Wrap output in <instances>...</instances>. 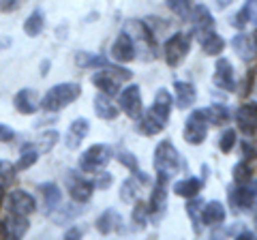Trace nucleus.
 <instances>
[{
  "instance_id": "1",
  "label": "nucleus",
  "mask_w": 257,
  "mask_h": 240,
  "mask_svg": "<svg viewBox=\"0 0 257 240\" xmlns=\"http://www.w3.org/2000/svg\"><path fill=\"white\" fill-rule=\"evenodd\" d=\"M170 111H172V94L161 88L155 97L152 107L146 111V116H140V131L144 135H157L161 133L170 123Z\"/></svg>"
},
{
  "instance_id": "2",
  "label": "nucleus",
  "mask_w": 257,
  "mask_h": 240,
  "mask_svg": "<svg viewBox=\"0 0 257 240\" xmlns=\"http://www.w3.org/2000/svg\"><path fill=\"white\" fill-rule=\"evenodd\" d=\"M79 94H82V86L79 84H75V82L58 84V86H54L45 92V97L41 101V107L45 111H60L67 105H71Z\"/></svg>"
},
{
  "instance_id": "3",
  "label": "nucleus",
  "mask_w": 257,
  "mask_h": 240,
  "mask_svg": "<svg viewBox=\"0 0 257 240\" xmlns=\"http://www.w3.org/2000/svg\"><path fill=\"white\" fill-rule=\"evenodd\" d=\"M155 170L159 174V178L170 180L174 174L180 172V155L174 148L172 142H161L155 150Z\"/></svg>"
},
{
  "instance_id": "4",
  "label": "nucleus",
  "mask_w": 257,
  "mask_h": 240,
  "mask_svg": "<svg viewBox=\"0 0 257 240\" xmlns=\"http://www.w3.org/2000/svg\"><path fill=\"white\" fill-rule=\"evenodd\" d=\"M191 50V37L187 33H176L170 37L163 45V54H165V62L170 67H178L180 62L187 58V54Z\"/></svg>"
},
{
  "instance_id": "5",
  "label": "nucleus",
  "mask_w": 257,
  "mask_h": 240,
  "mask_svg": "<svg viewBox=\"0 0 257 240\" xmlns=\"http://www.w3.org/2000/svg\"><path fill=\"white\" fill-rule=\"evenodd\" d=\"M109 159H111V148L107 144H94V146H90L82 155L79 167H82V172H94L96 174L109 163Z\"/></svg>"
},
{
  "instance_id": "6",
  "label": "nucleus",
  "mask_w": 257,
  "mask_h": 240,
  "mask_svg": "<svg viewBox=\"0 0 257 240\" xmlns=\"http://www.w3.org/2000/svg\"><path fill=\"white\" fill-rule=\"evenodd\" d=\"M208 116L204 109H197L193 111V114L187 118V123H184V140H187L189 144H193V146H197V144H202L206 140L208 135Z\"/></svg>"
},
{
  "instance_id": "7",
  "label": "nucleus",
  "mask_w": 257,
  "mask_h": 240,
  "mask_svg": "<svg viewBox=\"0 0 257 240\" xmlns=\"http://www.w3.org/2000/svg\"><path fill=\"white\" fill-rule=\"evenodd\" d=\"M229 202L234 210H248V208H253V204L257 202V182L251 187L236 182L229 189Z\"/></svg>"
},
{
  "instance_id": "8",
  "label": "nucleus",
  "mask_w": 257,
  "mask_h": 240,
  "mask_svg": "<svg viewBox=\"0 0 257 240\" xmlns=\"http://www.w3.org/2000/svg\"><path fill=\"white\" fill-rule=\"evenodd\" d=\"M142 107H144L142 105V92H140L138 84H131L128 88H124V90L120 92V109H122L128 118L140 120Z\"/></svg>"
},
{
  "instance_id": "9",
  "label": "nucleus",
  "mask_w": 257,
  "mask_h": 240,
  "mask_svg": "<svg viewBox=\"0 0 257 240\" xmlns=\"http://www.w3.org/2000/svg\"><path fill=\"white\" fill-rule=\"evenodd\" d=\"M124 33L133 39V43H140V45H144V47H148L150 52L157 47L155 35L150 33V28H148L142 20H128V22L124 24Z\"/></svg>"
},
{
  "instance_id": "10",
  "label": "nucleus",
  "mask_w": 257,
  "mask_h": 240,
  "mask_svg": "<svg viewBox=\"0 0 257 240\" xmlns=\"http://www.w3.org/2000/svg\"><path fill=\"white\" fill-rule=\"evenodd\" d=\"M236 125L246 138H257V105L248 103L240 107L236 114Z\"/></svg>"
},
{
  "instance_id": "11",
  "label": "nucleus",
  "mask_w": 257,
  "mask_h": 240,
  "mask_svg": "<svg viewBox=\"0 0 257 240\" xmlns=\"http://www.w3.org/2000/svg\"><path fill=\"white\" fill-rule=\"evenodd\" d=\"M37 202L35 197L26 191H13L9 195V212L11 214H20V217H28V214L35 212Z\"/></svg>"
},
{
  "instance_id": "12",
  "label": "nucleus",
  "mask_w": 257,
  "mask_h": 240,
  "mask_svg": "<svg viewBox=\"0 0 257 240\" xmlns=\"http://www.w3.org/2000/svg\"><path fill=\"white\" fill-rule=\"evenodd\" d=\"M111 56H114L118 62H131L135 56H138V52H135L133 39L128 37L124 30L118 35V39L114 41V45H111Z\"/></svg>"
},
{
  "instance_id": "13",
  "label": "nucleus",
  "mask_w": 257,
  "mask_h": 240,
  "mask_svg": "<svg viewBox=\"0 0 257 240\" xmlns=\"http://www.w3.org/2000/svg\"><path fill=\"white\" fill-rule=\"evenodd\" d=\"M214 86H219L221 90H236V79H234V69H231L229 65V60H225L221 58L219 62H216V67H214Z\"/></svg>"
},
{
  "instance_id": "14",
  "label": "nucleus",
  "mask_w": 257,
  "mask_h": 240,
  "mask_svg": "<svg viewBox=\"0 0 257 240\" xmlns=\"http://www.w3.org/2000/svg\"><path fill=\"white\" fill-rule=\"evenodd\" d=\"M13 105L20 114H35L41 103H39V97L32 88H24V90H20L13 97Z\"/></svg>"
},
{
  "instance_id": "15",
  "label": "nucleus",
  "mask_w": 257,
  "mask_h": 240,
  "mask_svg": "<svg viewBox=\"0 0 257 240\" xmlns=\"http://www.w3.org/2000/svg\"><path fill=\"white\" fill-rule=\"evenodd\" d=\"M231 47H234L236 54L244 62L253 60L255 56H257V43H255V39H251V37L244 35V33H238L234 39H231Z\"/></svg>"
},
{
  "instance_id": "16",
  "label": "nucleus",
  "mask_w": 257,
  "mask_h": 240,
  "mask_svg": "<svg viewBox=\"0 0 257 240\" xmlns=\"http://www.w3.org/2000/svg\"><path fill=\"white\" fill-rule=\"evenodd\" d=\"M88 131H90V125H88V120L86 118H77L75 123L69 127L67 138H64V142H67V148H71V150L79 148V144L86 140Z\"/></svg>"
},
{
  "instance_id": "17",
  "label": "nucleus",
  "mask_w": 257,
  "mask_h": 240,
  "mask_svg": "<svg viewBox=\"0 0 257 240\" xmlns=\"http://www.w3.org/2000/svg\"><path fill=\"white\" fill-rule=\"evenodd\" d=\"M92 84L99 88V90L103 94H107V97H114V94H118L120 90V77L111 75V71H101V73L92 75Z\"/></svg>"
},
{
  "instance_id": "18",
  "label": "nucleus",
  "mask_w": 257,
  "mask_h": 240,
  "mask_svg": "<svg viewBox=\"0 0 257 240\" xmlns=\"http://www.w3.org/2000/svg\"><path fill=\"white\" fill-rule=\"evenodd\" d=\"M197 41L202 45V50L208 54V56H214V54H221L223 47H225V41L223 37L216 33V30H208V33H199L197 35Z\"/></svg>"
},
{
  "instance_id": "19",
  "label": "nucleus",
  "mask_w": 257,
  "mask_h": 240,
  "mask_svg": "<svg viewBox=\"0 0 257 240\" xmlns=\"http://www.w3.org/2000/svg\"><path fill=\"white\" fill-rule=\"evenodd\" d=\"M92 107H94V114L99 116V118H103V120H114V118H118V107L111 103V97H107V94H103V92H99L94 97Z\"/></svg>"
},
{
  "instance_id": "20",
  "label": "nucleus",
  "mask_w": 257,
  "mask_h": 240,
  "mask_svg": "<svg viewBox=\"0 0 257 240\" xmlns=\"http://www.w3.org/2000/svg\"><path fill=\"white\" fill-rule=\"evenodd\" d=\"M120 225H122V217H120L118 210H114V208L105 210L99 219H96V229H99L101 234H111V231H118Z\"/></svg>"
},
{
  "instance_id": "21",
  "label": "nucleus",
  "mask_w": 257,
  "mask_h": 240,
  "mask_svg": "<svg viewBox=\"0 0 257 240\" xmlns=\"http://www.w3.org/2000/svg\"><path fill=\"white\" fill-rule=\"evenodd\" d=\"M92 189H94V182H88V180H82V178H71V182H69L71 197L79 204H84L92 197Z\"/></svg>"
},
{
  "instance_id": "22",
  "label": "nucleus",
  "mask_w": 257,
  "mask_h": 240,
  "mask_svg": "<svg viewBox=\"0 0 257 240\" xmlns=\"http://www.w3.org/2000/svg\"><path fill=\"white\" fill-rule=\"evenodd\" d=\"M193 22H195V35L199 33H208V30H216L214 28V18L208 11V7L197 5L193 11Z\"/></svg>"
},
{
  "instance_id": "23",
  "label": "nucleus",
  "mask_w": 257,
  "mask_h": 240,
  "mask_svg": "<svg viewBox=\"0 0 257 240\" xmlns=\"http://www.w3.org/2000/svg\"><path fill=\"white\" fill-rule=\"evenodd\" d=\"M39 189H41V193H43V202H45L47 212H52L54 208L62 206V191L58 185H54V182H43Z\"/></svg>"
},
{
  "instance_id": "24",
  "label": "nucleus",
  "mask_w": 257,
  "mask_h": 240,
  "mask_svg": "<svg viewBox=\"0 0 257 240\" xmlns=\"http://www.w3.org/2000/svg\"><path fill=\"white\" fill-rule=\"evenodd\" d=\"M202 219L206 225H221V223L225 221V208H223V204L221 202H208L206 206H204V210H202Z\"/></svg>"
},
{
  "instance_id": "25",
  "label": "nucleus",
  "mask_w": 257,
  "mask_h": 240,
  "mask_svg": "<svg viewBox=\"0 0 257 240\" xmlns=\"http://www.w3.org/2000/svg\"><path fill=\"white\" fill-rule=\"evenodd\" d=\"M176 88V105H178L180 109H187L193 105V101H195V88H193V84L189 82H176L174 84Z\"/></svg>"
},
{
  "instance_id": "26",
  "label": "nucleus",
  "mask_w": 257,
  "mask_h": 240,
  "mask_svg": "<svg viewBox=\"0 0 257 240\" xmlns=\"http://www.w3.org/2000/svg\"><path fill=\"white\" fill-rule=\"evenodd\" d=\"M202 185H204L202 178H187V180L176 182V185H174V193L180 195V197L191 199V197H195L199 191H202Z\"/></svg>"
},
{
  "instance_id": "27",
  "label": "nucleus",
  "mask_w": 257,
  "mask_h": 240,
  "mask_svg": "<svg viewBox=\"0 0 257 240\" xmlns=\"http://www.w3.org/2000/svg\"><path fill=\"white\" fill-rule=\"evenodd\" d=\"M248 22H257V0H246L244 7L236 13V18L231 20L236 28H244Z\"/></svg>"
},
{
  "instance_id": "28",
  "label": "nucleus",
  "mask_w": 257,
  "mask_h": 240,
  "mask_svg": "<svg viewBox=\"0 0 257 240\" xmlns=\"http://www.w3.org/2000/svg\"><path fill=\"white\" fill-rule=\"evenodd\" d=\"M165 199H167V180L165 178H159L157 180V187L152 191V197H150V210L159 214L161 210H165Z\"/></svg>"
},
{
  "instance_id": "29",
  "label": "nucleus",
  "mask_w": 257,
  "mask_h": 240,
  "mask_svg": "<svg viewBox=\"0 0 257 240\" xmlns=\"http://www.w3.org/2000/svg\"><path fill=\"white\" fill-rule=\"evenodd\" d=\"M5 227H7V236H11V238H22V236L28 231L30 223H28L26 217H20V214H11V219L5 223Z\"/></svg>"
},
{
  "instance_id": "30",
  "label": "nucleus",
  "mask_w": 257,
  "mask_h": 240,
  "mask_svg": "<svg viewBox=\"0 0 257 240\" xmlns=\"http://www.w3.org/2000/svg\"><path fill=\"white\" fill-rule=\"evenodd\" d=\"M39 155H41V150H39L35 144H26V146L22 148V157H20V161H18V170H28V167H32L37 163V159Z\"/></svg>"
},
{
  "instance_id": "31",
  "label": "nucleus",
  "mask_w": 257,
  "mask_h": 240,
  "mask_svg": "<svg viewBox=\"0 0 257 240\" xmlns=\"http://www.w3.org/2000/svg\"><path fill=\"white\" fill-rule=\"evenodd\" d=\"M118 159H120V163L126 165L128 170H131L135 176H138V178H140L142 182H148V176L140 170V163H138V159H135V155H133V153H128V150H122V153H118Z\"/></svg>"
},
{
  "instance_id": "32",
  "label": "nucleus",
  "mask_w": 257,
  "mask_h": 240,
  "mask_svg": "<svg viewBox=\"0 0 257 240\" xmlns=\"http://www.w3.org/2000/svg\"><path fill=\"white\" fill-rule=\"evenodd\" d=\"M75 62L77 67H111L105 58H101V56H94V54H88V52H79L75 56Z\"/></svg>"
},
{
  "instance_id": "33",
  "label": "nucleus",
  "mask_w": 257,
  "mask_h": 240,
  "mask_svg": "<svg viewBox=\"0 0 257 240\" xmlns=\"http://www.w3.org/2000/svg\"><path fill=\"white\" fill-rule=\"evenodd\" d=\"M43 24H45L43 13H41V11H35V13H32L30 18L26 20V24H24V30H26L28 37H37V35L43 30Z\"/></svg>"
},
{
  "instance_id": "34",
  "label": "nucleus",
  "mask_w": 257,
  "mask_h": 240,
  "mask_svg": "<svg viewBox=\"0 0 257 240\" xmlns=\"http://www.w3.org/2000/svg\"><path fill=\"white\" fill-rule=\"evenodd\" d=\"M204 111L208 116V123H212V125H225L229 120V111L223 105H212V107H208Z\"/></svg>"
},
{
  "instance_id": "35",
  "label": "nucleus",
  "mask_w": 257,
  "mask_h": 240,
  "mask_svg": "<svg viewBox=\"0 0 257 240\" xmlns=\"http://www.w3.org/2000/svg\"><path fill=\"white\" fill-rule=\"evenodd\" d=\"M251 165H248L246 161H240L236 163L234 167V180L240 182V185H248V180H251Z\"/></svg>"
},
{
  "instance_id": "36",
  "label": "nucleus",
  "mask_w": 257,
  "mask_h": 240,
  "mask_svg": "<svg viewBox=\"0 0 257 240\" xmlns=\"http://www.w3.org/2000/svg\"><path fill=\"white\" fill-rule=\"evenodd\" d=\"M167 7H170L176 15H180L182 20H187L189 13H191V3L189 0H167Z\"/></svg>"
},
{
  "instance_id": "37",
  "label": "nucleus",
  "mask_w": 257,
  "mask_h": 240,
  "mask_svg": "<svg viewBox=\"0 0 257 240\" xmlns=\"http://www.w3.org/2000/svg\"><path fill=\"white\" fill-rule=\"evenodd\" d=\"M236 146V131L234 129H227L223 135H221V140H219V148L223 150V153H231V148Z\"/></svg>"
},
{
  "instance_id": "38",
  "label": "nucleus",
  "mask_w": 257,
  "mask_h": 240,
  "mask_svg": "<svg viewBox=\"0 0 257 240\" xmlns=\"http://www.w3.org/2000/svg\"><path fill=\"white\" fill-rule=\"evenodd\" d=\"M135 193H138V185H135V180L126 178L122 182V189H120V197H122V202H131V199H135Z\"/></svg>"
},
{
  "instance_id": "39",
  "label": "nucleus",
  "mask_w": 257,
  "mask_h": 240,
  "mask_svg": "<svg viewBox=\"0 0 257 240\" xmlns=\"http://www.w3.org/2000/svg\"><path fill=\"white\" fill-rule=\"evenodd\" d=\"M56 142H58V133H56V131H45V133L41 135V144H39V150H41V153H50Z\"/></svg>"
},
{
  "instance_id": "40",
  "label": "nucleus",
  "mask_w": 257,
  "mask_h": 240,
  "mask_svg": "<svg viewBox=\"0 0 257 240\" xmlns=\"http://www.w3.org/2000/svg\"><path fill=\"white\" fill-rule=\"evenodd\" d=\"M146 212H148V208L144 202H138L133 208V221H135V225L138 227H146Z\"/></svg>"
},
{
  "instance_id": "41",
  "label": "nucleus",
  "mask_w": 257,
  "mask_h": 240,
  "mask_svg": "<svg viewBox=\"0 0 257 240\" xmlns=\"http://www.w3.org/2000/svg\"><path fill=\"white\" fill-rule=\"evenodd\" d=\"M199 204H202V199H197V202H193V197H191V202L187 204V210H189V214H191V219H193V231L195 234H199V223H197V219H199Z\"/></svg>"
},
{
  "instance_id": "42",
  "label": "nucleus",
  "mask_w": 257,
  "mask_h": 240,
  "mask_svg": "<svg viewBox=\"0 0 257 240\" xmlns=\"http://www.w3.org/2000/svg\"><path fill=\"white\" fill-rule=\"evenodd\" d=\"M13 174H15V170L11 167V163L0 161V185H3V187L11 185V182H13Z\"/></svg>"
},
{
  "instance_id": "43",
  "label": "nucleus",
  "mask_w": 257,
  "mask_h": 240,
  "mask_svg": "<svg viewBox=\"0 0 257 240\" xmlns=\"http://www.w3.org/2000/svg\"><path fill=\"white\" fill-rule=\"evenodd\" d=\"M22 0H0V11L3 13H9V11H15L20 7Z\"/></svg>"
},
{
  "instance_id": "44",
  "label": "nucleus",
  "mask_w": 257,
  "mask_h": 240,
  "mask_svg": "<svg viewBox=\"0 0 257 240\" xmlns=\"http://www.w3.org/2000/svg\"><path fill=\"white\" fill-rule=\"evenodd\" d=\"M13 129H9V127H5V125H0V142H11L13 140Z\"/></svg>"
},
{
  "instance_id": "45",
  "label": "nucleus",
  "mask_w": 257,
  "mask_h": 240,
  "mask_svg": "<svg viewBox=\"0 0 257 240\" xmlns=\"http://www.w3.org/2000/svg\"><path fill=\"white\" fill-rule=\"evenodd\" d=\"M79 238V236H82V229H77V227H73V229H69L67 231V234H64V238H67V240H71V238Z\"/></svg>"
},
{
  "instance_id": "46",
  "label": "nucleus",
  "mask_w": 257,
  "mask_h": 240,
  "mask_svg": "<svg viewBox=\"0 0 257 240\" xmlns=\"http://www.w3.org/2000/svg\"><path fill=\"white\" fill-rule=\"evenodd\" d=\"M214 3H216V7H219V9H225V7L231 5L234 0H214Z\"/></svg>"
},
{
  "instance_id": "47",
  "label": "nucleus",
  "mask_w": 257,
  "mask_h": 240,
  "mask_svg": "<svg viewBox=\"0 0 257 240\" xmlns=\"http://www.w3.org/2000/svg\"><path fill=\"white\" fill-rule=\"evenodd\" d=\"M3 199H5V191H3V185H0V204H3Z\"/></svg>"
},
{
  "instance_id": "48",
  "label": "nucleus",
  "mask_w": 257,
  "mask_h": 240,
  "mask_svg": "<svg viewBox=\"0 0 257 240\" xmlns=\"http://www.w3.org/2000/svg\"><path fill=\"white\" fill-rule=\"evenodd\" d=\"M255 43H257V30H255Z\"/></svg>"
},
{
  "instance_id": "49",
  "label": "nucleus",
  "mask_w": 257,
  "mask_h": 240,
  "mask_svg": "<svg viewBox=\"0 0 257 240\" xmlns=\"http://www.w3.org/2000/svg\"><path fill=\"white\" fill-rule=\"evenodd\" d=\"M255 227H257V214H255Z\"/></svg>"
}]
</instances>
